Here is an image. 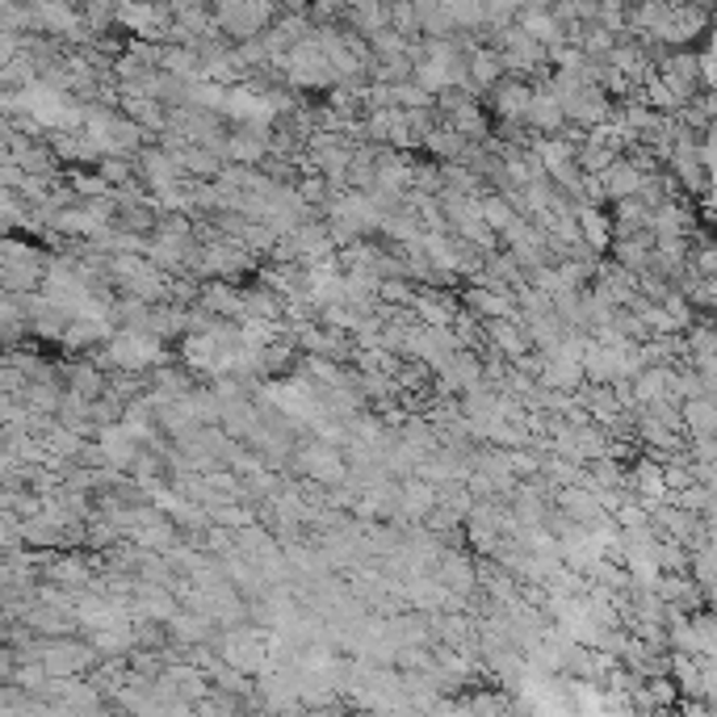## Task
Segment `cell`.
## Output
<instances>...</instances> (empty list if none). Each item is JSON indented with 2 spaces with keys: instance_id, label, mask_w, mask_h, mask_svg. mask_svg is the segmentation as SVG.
<instances>
[{
  "instance_id": "obj_21",
  "label": "cell",
  "mask_w": 717,
  "mask_h": 717,
  "mask_svg": "<svg viewBox=\"0 0 717 717\" xmlns=\"http://www.w3.org/2000/svg\"><path fill=\"white\" fill-rule=\"evenodd\" d=\"M411 189L420 193H445V172H440V159H415V177H411Z\"/></svg>"
},
{
  "instance_id": "obj_10",
  "label": "cell",
  "mask_w": 717,
  "mask_h": 717,
  "mask_svg": "<svg viewBox=\"0 0 717 717\" xmlns=\"http://www.w3.org/2000/svg\"><path fill=\"white\" fill-rule=\"evenodd\" d=\"M487 336H491V344H496L503 357H525L533 348L529 332H525V323L521 319H508V315H499V319H487Z\"/></svg>"
},
{
  "instance_id": "obj_7",
  "label": "cell",
  "mask_w": 717,
  "mask_h": 717,
  "mask_svg": "<svg viewBox=\"0 0 717 717\" xmlns=\"http://www.w3.org/2000/svg\"><path fill=\"white\" fill-rule=\"evenodd\" d=\"M655 244H658V235L646 227V231H638V235H617L609 256H613L617 265H625V269H633V273H646V269H651V256H655Z\"/></svg>"
},
{
  "instance_id": "obj_8",
  "label": "cell",
  "mask_w": 717,
  "mask_h": 717,
  "mask_svg": "<svg viewBox=\"0 0 717 717\" xmlns=\"http://www.w3.org/2000/svg\"><path fill=\"white\" fill-rule=\"evenodd\" d=\"M344 26H353L357 34H366V38H374L390 26V0H357V4H348L341 17Z\"/></svg>"
},
{
  "instance_id": "obj_13",
  "label": "cell",
  "mask_w": 717,
  "mask_h": 717,
  "mask_svg": "<svg viewBox=\"0 0 717 717\" xmlns=\"http://www.w3.org/2000/svg\"><path fill=\"white\" fill-rule=\"evenodd\" d=\"M470 143H474V139H466L462 130H453L449 123H440L437 130L424 139V152H428L433 159H440V164H453V159H466Z\"/></svg>"
},
{
  "instance_id": "obj_9",
  "label": "cell",
  "mask_w": 717,
  "mask_h": 717,
  "mask_svg": "<svg viewBox=\"0 0 717 717\" xmlns=\"http://www.w3.org/2000/svg\"><path fill=\"white\" fill-rule=\"evenodd\" d=\"M516 22H521V26H525V30H529L541 47H562V42H566V30H562V22L554 17V9H550V4H525Z\"/></svg>"
},
{
  "instance_id": "obj_19",
  "label": "cell",
  "mask_w": 717,
  "mask_h": 717,
  "mask_svg": "<svg viewBox=\"0 0 717 717\" xmlns=\"http://www.w3.org/2000/svg\"><path fill=\"white\" fill-rule=\"evenodd\" d=\"M415 294H420V281L411 278H382L377 285V303H386V307H411Z\"/></svg>"
},
{
  "instance_id": "obj_25",
  "label": "cell",
  "mask_w": 717,
  "mask_h": 717,
  "mask_svg": "<svg viewBox=\"0 0 717 717\" xmlns=\"http://www.w3.org/2000/svg\"><path fill=\"white\" fill-rule=\"evenodd\" d=\"M415 4H420V0H415Z\"/></svg>"
},
{
  "instance_id": "obj_4",
  "label": "cell",
  "mask_w": 717,
  "mask_h": 717,
  "mask_svg": "<svg viewBox=\"0 0 717 717\" xmlns=\"http://www.w3.org/2000/svg\"><path fill=\"white\" fill-rule=\"evenodd\" d=\"M646 177H651V172H642L629 156L613 159V164L600 172L604 193H609V206H613V202H625V197H638V189L646 185Z\"/></svg>"
},
{
  "instance_id": "obj_20",
  "label": "cell",
  "mask_w": 717,
  "mask_h": 717,
  "mask_svg": "<svg viewBox=\"0 0 717 717\" xmlns=\"http://www.w3.org/2000/svg\"><path fill=\"white\" fill-rule=\"evenodd\" d=\"M67 181H72V189H76L80 197H110V193H114V185H110L97 168H72Z\"/></svg>"
},
{
  "instance_id": "obj_12",
  "label": "cell",
  "mask_w": 717,
  "mask_h": 717,
  "mask_svg": "<svg viewBox=\"0 0 717 717\" xmlns=\"http://www.w3.org/2000/svg\"><path fill=\"white\" fill-rule=\"evenodd\" d=\"M680 411H684L688 440L717 437V395H701V399H684V404H680Z\"/></svg>"
},
{
  "instance_id": "obj_1",
  "label": "cell",
  "mask_w": 717,
  "mask_h": 717,
  "mask_svg": "<svg viewBox=\"0 0 717 717\" xmlns=\"http://www.w3.org/2000/svg\"><path fill=\"white\" fill-rule=\"evenodd\" d=\"M533 80L529 76H516V72H508L503 80H499L491 93L483 97L487 105H491V118H529V105H533Z\"/></svg>"
},
{
  "instance_id": "obj_14",
  "label": "cell",
  "mask_w": 717,
  "mask_h": 717,
  "mask_svg": "<svg viewBox=\"0 0 717 717\" xmlns=\"http://www.w3.org/2000/svg\"><path fill=\"white\" fill-rule=\"evenodd\" d=\"M575 215H579V227H584V240H588L596 252L613 248V215H604V206L579 202V206H575Z\"/></svg>"
},
{
  "instance_id": "obj_3",
  "label": "cell",
  "mask_w": 717,
  "mask_h": 717,
  "mask_svg": "<svg viewBox=\"0 0 717 717\" xmlns=\"http://www.w3.org/2000/svg\"><path fill=\"white\" fill-rule=\"evenodd\" d=\"M63 374H67V390L72 395H80V399H101L105 390H110V374L101 370V366H93L89 357H63Z\"/></svg>"
},
{
  "instance_id": "obj_16",
  "label": "cell",
  "mask_w": 717,
  "mask_h": 717,
  "mask_svg": "<svg viewBox=\"0 0 717 717\" xmlns=\"http://www.w3.org/2000/svg\"><path fill=\"white\" fill-rule=\"evenodd\" d=\"M420 34H424V38H453V34H462V30L453 26L445 0H420Z\"/></svg>"
},
{
  "instance_id": "obj_22",
  "label": "cell",
  "mask_w": 717,
  "mask_h": 717,
  "mask_svg": "<svg viewBox=\"0 0 717 717\" xmlns=\"http://www.w3.org/2000/svg\"><path fill=\"white\" fill-rule=\"evenodd\" d=\"M278 227H269V222H248V231H244V244H248L260 260H269V252L278 248Z\"/></svg>"
},
{
  "instance_id": "obj_5",
  "label": "cell",
  "mask_w": 717,
  "mask_h": 717,
  "mask_svg": "<svg viewBox=\"0 0 717 717\" xmlns=\"http://www.w3.org/2000/svg\"><path fill=\"white\" fill-rule=\"evenodd\" d=\"M466 63H470V80L483 89V97L491 93L499 80L508 76V60H503V51H499L496 42H478L466 55Z\"/></svg>"
},
{
  "instance_id": "obj_17",
  "label": "cell",
  "mask_w": 717,
  "mask_h": 717,
  "mask_svg": "<svg viewBox=\"0 0 717 717\" xmlns=\"http://www.w3.org/2000/svg\"><path fill=\"white\" fill-rule=\"evenodd\" d=\"M516 215H521V210H516V206H512V202H508L499 189L483 193V219H487V227H491V231H499V235H503V231L516 222Z\"/></svg>"
},
{
  "instance_id": "obj_6",
  "label": "cell",
  "mask_w": 717,
  "mask_h": 717,
  "mask_svg": "<svg viewBox=\"0 0 717 717\" xmlns=\"http://www.w3.org/2000/svg\"><path fill=\"white\" fill-rule=\"evenodd\" d=\"M537 93H533V105H529V130L533 135H559L562 126H566V110H562V101L554 97V89L550 85H533Z\"/></svg>"
},
{
  "instance_id": "obj_23",
  "label": "cell",
  "mask_w": 717,
  "mask_h": 717,
  "mask_svg": "<svg viewBox=\"0 0 717 717\" xmlns=\"http://www.w3.org/2000/svg\"><path fill=\"white\" fill-rule=\"evenodd\" d=\"M483 4H487V22H491V30H496V26H512L529 0H483Z\"/></svg>"
},
{
  "instance_id": "obj_15",
  "label": "cell",
  "mask_w": 717,
  "mask_h": 717,
  "mask_svg": "<svg viewBox=\"0 0 717 717\" xmlns=\"http://www.w3.org/2000/svg\"><path fill=\"white\" fill-rule=\"evenodd\" d=\"M584 382H588L584 361H571V357H550V366L541 374V386H554V390H579Z\"/></svg>"
},
{
  "instance_id": "obj_18",
  "label": "cell",
  "mask_w": 717,
  "mask_h": 717,
  "mask_svg": "<svg viewBox=\"0 0 717 717\" xmlns=\"http://www.w3.org/2000/svg\"><path fill=\"white\" fill-rule=\"evenodd\" d=\"M617 38H622V34L609 30L604 22H592V26H584V34H579V47H584L592 60H609V51L617 47Z\"/></svg>"
},
{
  "instance_id": "obj_24",
  "label": "cell",
  "mask_w": 717,
  "mask_h": 717,
  "mask_svg": "<svg viewBox=\"0 0 717 717\" xmlns=\"http://www.w3.org/2000/svg\"><path fill=\"white\" fill-rule=\"evenodd\" d=\"M415 80H420L428 93H440V89H449V67H440L437 60H420L415 63Z\"/></svg>"
},
{
  "instance_id": "obj_2",
  "label": "cell",
  "mask_w": 717,
  "mask_h": 717,
  "mask_svg": "<svg viewBox=\"0 0 717 717\" xmlns=\"http://www.w3.org/2000/svg\"><path fill=\"white\" fill-rule=\"evenodd\" d=\"M462 294V307L478 315V319H499V315H508V319H521V307H516V294H508V290H491V285H478V281H470L458 290Z\"/></svg>"
},
{
  "instance_id": "obj_11",
  "label": "cell",
  "mask_w": 717,
  "mask_h": 717,
  "mask_svg": "<svg viewBox=\"0 0 717 717\" xmlns=\"http://www.w3.org/2000/svg\"><path fill=\"white\" fill-rule=\"evenodd\" d=\"M285 307H290V298L278 294L273 285H265V281L244 285V319H285Z\"/></svg>"
}]
</instances>
